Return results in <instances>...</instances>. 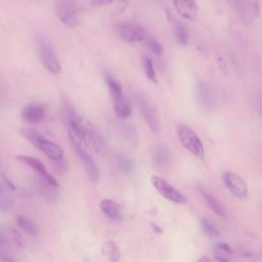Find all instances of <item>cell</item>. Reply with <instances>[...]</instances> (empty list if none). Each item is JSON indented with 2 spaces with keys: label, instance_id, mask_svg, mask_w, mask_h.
<instances>
[{
  "label": "cell",
  "instance_id": "6da1fadb",
  "mask_svg": "<svg viewBox=\"0 0 262 262\" xmlns=\"http://www.w3.org/2000/svg\"><path fill=\"white\" fill-rule=\"evenodd\" d=\"M20 133L53 161H61L64 157V149L55 142L45 138L38 131L30 128H21Z\"/></svg>",
  "mask_w": 262,
  "mask_h": 262
},
{
  "label": "cell",
  "instance_id": "7a4b0ae2",
  "mask_svg": "<svg viewBox=\"0 0 262 262\" xmlns=\"http://www.w3.org/2000/svg\"><path fill=\"white\" fill-rule=\"evenodd\" d=\"M176 133L180 143L195 157L202 159L204 157V146L195 131L183 123L176 126Z\"/></svg>",
  "mask_w": 262,
  "mask_h": 262
},
{
  "label": "cell",
  "instance_id": "3957f363",
  "mask_svg": "<svg viewBox=\"0 0 262 262\" xmlns=\"http://www.w3.org/2000/svg\"><path fill=\"white\" fill-rule=\"evenodd\" d=\"M38 53L43 67L51 74L59 75L62 72V66L58 59V55L50 43L44 38H38L37 40Z\"/></svg>",
  "mask_w": 262,
  "mask_h": 262
},
{
  "label": "cell",
  "instance_id": "277c9868",
  "mask_svg": "<svg viewBox=\"0 0 262 262\" xmlns=\"http://www.w3.org/2000/svg\"><path fill=\"white\" fill-rule=\"evenodd\" d=\"M55 12L63 24L75 28L78 25V11L76 0H59L55 4Z\"/></svg>",
  "mask_w": 262,
  "mask_h": 262
},
{
  "label": "cell",
  "instance_id": "5b68a950",
  "mask_svg": "<svg viewBox=\"0 0 262 262\" xmlns=\"http://www.w3.org/2000/svg\"><path fill=\"white\" fill-rule=\"evenodd\" d=\"M115 30L120 38L128 43H137L146 38L144 29L134 22L120 23Z\"/></svg>",
  "mask_w": 262,
  "mask_h": 262
},
{
  "label": "cell",
  "instance_id": "8992f818",
  "mask_svg": "<svg viewBox=\"0 0 262 262\" xmlns=\"http://www.w3.org/2000/svg\"><path fill=\"white\" fill-rule=\"evenodd\" d=\"M222 181L226 185L228 191L240 200H245L248 198L249 190L245 179L241 175L229 171L222 175Z\"/></svg>",
  "mask_w": 262,
  "mask_h": 262
},
{
  "label": "cell",
  "instance_id": "52a82bcc",
  "mask_svg": "<svg viewBox=\"0 0 262 262\" xmlns=\"http://www.w3.org/2000/svg\"><path fill=\"white\" fill-rule=\"evenodd\" d=\"M151 181L157 192L160 195H162L165 199L176 204H183L186 202L185 197L163 177L159 175H153L151 177Z\"/></svg>",
  "mask_w": 262,
  "mask_h": 262
},
{
  "label": "cell",
  "instance_id": "ba28073f",
  "mask_svg": "<svg viewBox=\"0 0 262 262\" xmlns=\"http://www.w3.org/2000/svg\"><path fill=\"white\" fill-rule=\"evenodd\" d=\"M231 2L238 11L241 20L246 25L252 24L255 17L258 16L259 8L256 2L250 1V0H231Z\"/></svg>",
  "mask_w": 262,
  "mask_h": 262
},
{
  "label": "cell",
  "instance_id": "9c48e42d",
  "mask_svg": "<svg viewBox=\"0 0 262 262\" xmlns=\"http://www.w3.org/2000/svg\"><path fill=\"white\" fill-rule=\"evenodd\" d=\"M138 106H139L141 117L147 124L148 128L151 129L153 133H156V134L159 133L160 132V121H159V118H158V115L156 113L155 109L151 106V104L143 99L139 100Z\"/></svg>",
  "mask_w": 262,
  "mask_h": 262
},
{
  "label": "cell",
  "instance_id": "30bf717a",
  "mask_svg": "<svg viewBox=\"0 0 262 262\" xmlns=\"http://www.w3.org/2000/svg\"><path fill=\"white\" fill-rule=\"evenodd\" d=\"M175 10L184 20L196 21L198 17V4L196 0H172Z\"/></svg>",
  "mask_w": 262,
  "mask_h": 262
},
{
  "label": "cell",
  "instance_id": "8fae6325",
  "mask_svg": "<svg viewBox=\"0 0 262 262\" xmlns=\"http://www.w3.org/2000/svg\"><path fill=\"white\" fill-rule=\"evenodd\" d=\"M74 149L75 152H76L78 158L83 163V166L90 180L93 182H98L100 179V169L97 166L96 162L92 160V158L86 152L83 151L81 146H74Z\"/></svg>",
  "mask_w": 262,
  "mask_h": 262
},
{
  "label": "cell",
  "instance_id": "7c38bea8",
  "mask_svg": "<svg viewBox=\"0 0 262 262\" xmlns=\"http://www.w3.org/2000/svg\"><path fill=\"white\" fill-rule=\"evenodd\" d=\"M17 159L21 160L22 162H24L26 165L30 166L32 169H34L37 173H38V175L42 176L43 178H45L49 183H51L52 185L54 186H59L57 180H55V178L50 175L47 171L46 168L44 167V165L42 164V162L38 159L36 158H33L31 156H26V155H22V156H17Z\"/></svg>",
  "mask_w": 262,
  "mask_h": 262
},
{
  "label": "cell",
  "instance_id": "4fadbf2b",
  "mask_svg": "<svg viewBox=\"0 0 262 262\" xmlns=\"http://www.w3.org/2000/svg\"><path fill=\"white\" fill-rule=\"evenodd\" d=\"M22 116L28 123H39L45 117V110L40 105H29L23 110Z\"/></svg>",
  "mask_w": 262,
  "mask_h": 262
},
{
  "label": "cell",
  "instance_id": "5bb4252c",
  "mask_svg": "<svg viewBox=\"0 0 262 262\" xmlns=\"http://www.w3.org/2000/svg\"><path fill=\"white\" fill-rule=\"evenodd\" d=\"M36 184L37 188H38L39 193L41 196L47 200L50 203H54L58 199V192L57 189L58 186H54L51 183H49L45 178L42 176H38V178H36Z\"/></svg>",
  "mask_w": 262,
  "mask_h": 262
},
{
  "label": "cell",
  "instance_id": "9a60e30c",
  "mask_svg": "<svg viewBox=\"0 0 262 262\" xmlns=\"http://www.w3.org/2000/svg\"><path fill=\"white\" fill-rule=\"evenodd\" d=\"M199 192L202 195V197L205 200V202L207 203L208 207L216 215H218L220 217H228V212L226 211V209L223 208V206L217 201V199L210 192H208L207 190L204 189V188H200Z\"/></svg>",
  "mask_w": 262,
  "mask_h": 262
},
{
  "label": "cell",
  "instance_id": "2e32d148",
  "mask_svg": "<svg viewBox=\"0 0 262 262\" xmlns=\"http://www.w3.org/2000/svg\"><path fill=\"white\" fill-rule=\"evenodd\" d=\"M100 207L102 212L112 220H120L121 219V211L118 207V205L112 200L105 199L101 202Z\"/></svg>",
  "mask_w": 262,
  "mask_h": 262
},
{
  "label": "cell",
  "instance_id": "e0dca14e",
  "mask_svg": "<svg viewBox=\"0 0 262 262\" xmlns=\"http://www.w3.org/2000/svg\"><path fill=\"white\" fill-rule=\"evenodd\" d=\"M114 110L116 115L121 119H127L132 113V106L129 100H127L124 96L114 101Z\"/></svg>",
  "mask_w": 262,
  "mask_h": 262
},
{
  "label": "cell",
  "instance_id": "ac0fdd59",
  "mask_svg": "<svg viewBox=\"0 0 262 262\" xmlns=\"http://www.w3.org/2000/svg\"><path fill=\"white\" fill-rule=\"evenodd\" d=\"M15 222L17 224V227L20 228L22 231H24L26 234H28L29 236L34 237V238L38 237L39 230L31 219L25 216H22V215H17L15 217Z\"/></svg>",
  "mask_w": 262,
  "mask_h": 262
},
{
  "label": "cell",
  "instance_id": "d6986e66",
  "mask_svg": "<svg viewBox=\"0 0 262 262\" xmlns=\"http://www.w3.org/2000/svg\"><path fill=\"white\" fill-rule=\"evenodd\" d=\"M13 208V203L6 190V186L0 184V211L6 213L11 211Z\"/></svg>",
  "mask_w": 262,
  "mask_h": 262
},
{
  "label": "cell",
  "instance_id": "ffe728a7",
  "mask_svg": "<svg viewBox=\"0 0 262 262\" xmlns=\"http://www.w3.org/2000/svg\"><path fill=\"white\" fill-rule=\"evenodd\" d=\"M174 29H175L176 38H177V41L179 42V44L182 46L188 45L189 36H190L188 27H186L185 24H183L182 22L176 21L175 25H174Z\"/></svg>",
  "mask_w": 262,
  "mask_h": 262
},
{
  "label": "cell",
  "instance_id": "44dd1931",
  "mask_svg": "<svg viewBox=\"0 0 262 262\" xmlns=\"http://www.w3.org/2000/svg\"><path fill=\"white\" fill-rule=\"evenodd\" d=\"M198 92H199V98L201 103L203 104V106H205L206 108H210L212 106V95H211V91L208 87V85L206 83L200 82L199 86H198Z\"/></svg>",
  "mask_w": 262,
  "mask_h": 262
},
{
  "label": "cell",
  "instance_id": "7402d4cb",
  "mask_svg": "<svg viewBox=\"0 0 262 262\" xmlns=\"http://www.w3.org/2000/svg\"><path fill=\"white\" fill-rule=\"evenodd\" d=\"M200 226H201V229L203 231V233L208 236L209 238L213 239V238H218L220 236V233H219V230L218 228L215 226V223H213L211 220L207 219V218H203L201 219V222H200Z\"/></svg>",
  "mask_w": 262,
  "mask_h": 262
},
{
  "label": "cell",
  "instance_id": "603a6c76",
  "mask_svg": "<svg viewBox=\"0 0 262 262\" xmlns=\"http://www.w3.org/2000/svg\"><path fill=\"white\" fill-rule=\"evenodd\" d=\"M106 80H107V84H108V87L110 89V93H111L112 98H113V100L115 101V100L121 98L123 96L121 84L109 74L106 75Z\"/></svg>",
  "mask_w": 262,
  "mask_h": 262
},
{
  "label": "cell",
  "instance_id": "cb8c5ba5",
  "mask_svg": "<svg viewBox=\"0 0 262 262\" xmlns=\"http://www.w3.org/2000/svg\"><path fill=\"white\" fill-rule=\"evenodd\" d=\"M103 254L112 261H118L120 259V251L114 242H108L103 247Z\"/></svg>",
  "mask_w": 262,
  "mask_h": 262
},
{
  "label": "cell",
  "instance_id": "d4e9b609",
  "mask_svg": "<svg viewBox=\"0 0 262 262\" xmlns=\"http://www.w3.org/2000/svg\"><path fill=\"white\" fill-rule=\"evenodd\" d=\"M142 64H143V69H144L146 77H147L149 80H151L152 82L157 83L156 72H155V69H154V65H153L152 60L149 59V58H147V57H144V58H143V61H142Z\"/></svg>",
  "mask_w": 262,
  "mask_h": 262
},
{
  "label": "cell",
  "instance_id": "484cf974",
  "mask_svg": "<svg viewBox=\"0 0 262 262\" xmlns=\"http://www.w3.org/2000/svg\"><path fill=\"white\" fill-rule=\"evenodd\" d=\"M116 162H117L118 168L122 172L130 173L131 171H132V169H133L132 162H131L129 159L125 158L124 156H121V155L117 156L116 157Z\"/></svg>",
  "mask_w": 262,
  "mask_h": 262
},
{
  "label": "cell",
  "instance_id": "4316f807",
  "mask_svg": "<svg viewBox=\"0 0 262 262\" xmlns=\"http://www.w3.org/2000/svg\"><path fill=\"white\" fill-rule=\"evenodd\" d=\"M169 159V153L165 146H160L155 154V162L157 165H164Z\"/></svg>",
  "mask_w": 262,
  "mask_h": 262
},
{
  "label": "cell",
  "instance_id": "83f0119b",
  "mask_svg": "<svg viewBox=\"0 0 262 262\" xmlns=\"http://www.w3.org/2000/svg\"><path fill=\"white\" fill-rule=\"evenodd\" d=\"M146 40V44L148 46V48L151 49L157 57H161L162 53H163V48H162V45L154 38H151V37H149V38H145Z\"/></svg>",
  "mask_w": 262,
  "mask_h": 262
},
{
  "label": "cell",
  "instance_id": "f1b7e54d",
  "mask_svg": "<svg viewBox=\"0 0 262 262\" xmlns=\"http://www.w3.org/2000/svg\"><path fill=\"white\" fill-rule=\"evenodd\" d=\"M215 252H216V255H217V256L231 255V254H233V249H232L229 245L223 244V243H221V244L216 245V247H215Z\"/></svg>",
  "mask_w": 262,
  "mask_h": 262
},
{
  "label": "cell",
  "instance_id": "f546056e",
  "mask_svg": "<svg viewBox=\"0 0 262 262\" xmlns=\"http://www.w3.org/2000/svg\"><path fill=\"white\" fill-rule=\"evenodd\" d=\"M122 131L123 133L125 135V137L128 139V140H132L134 141L136 139V136H135V130L131 127V126H128V125H125L123 128H122Z\"/></svg>",
  "mask_w": 262,
  "mask_h": 262
},
{
  "label": "cell",
  "instance_id": "4dcf8cb0",
  "mask_svg": "<svg viewBox=\"0 0 262 262\" xmlns=\"http://www.w3.org/2000/svg\"><path fill=\"white\" fill-rule=\"evenodd\" d=\"M113 1L114 0H92L91 3L95 6H106L111 4Z\"/></svg>",
  "mask_w": 262,
  "mask_h": 262
},
{
  "label": "cell",
  "instance_id": "1f68e13d",
  "mask_svg": "<svg viewBox=\"0 0 262 262\" xmlns=\"http://www.w3.org/2000/svg\"><path fill=\"white\" fill-rule=\"evenodd\" d=\"M7 243H8V238L5 235L4 230L0 227V246L7 245Z\"/></svg>",
  "mask_w": 262,
  "mask_h": 262
},
{
  "label": "cell",
  "instance_id": "d6a6232c",
  "mask_svg": "<svg viewBox=\"0 0 262 262\" xmlns=\"http://www.w3.org/2000/svg\"><path fill=\"white\" fill-rule=\"evenodd\" d=\"M0 260H7V261H12L13 258L12 257H6V256H2L0 257Z\"/></svg>",
  "mask_w": 262,
  "mask_h": 262
},
{
  "label": "cell",
  "instance_id": "836d02e7",
  "mask_svg": "<svg viewBox=\"0 0 262 262\" xmlns=\"http://www.w3.org/2000/svg\"><path fill=\"white\" fill-rule=\"evenodd\" d=\"M202 260H210L209 258H207V257H203V258H201L200 259V261H202Z\"/></svg>",
  "mask_w": 262,
  "mask_h": 262
},
{
  "label": "cell",
  "instance_id": "e575fe53",
  "mask_svg": "<svg viewBox=\"0 0 262 262\" xmlns=\"http://www.w3.org/2000/svg\"><path fill=\"white\" fill-rule=\"evenodd\" d=\"M260 115L262 117V103H261V106H260Z\"/></svg>",
  "mask_w": 262,
  "mask_h": 262
}]
</instances>
